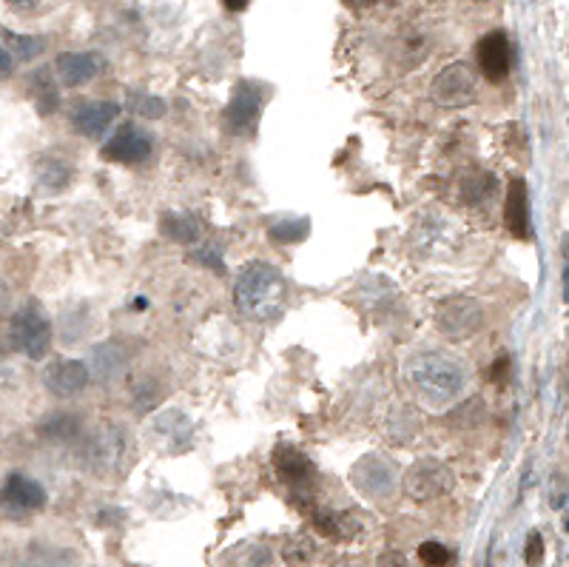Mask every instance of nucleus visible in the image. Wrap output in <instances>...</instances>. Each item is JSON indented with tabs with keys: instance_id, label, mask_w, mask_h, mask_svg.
Instances as JSON below:
<instances>
[{
	"instance_id": "1",
	"label": "nucleus",
	"mask_w": 569,
	"mask_h": 567,
	"mask_svg": "<svg viewBox=\"0 0 569 567\" xmlns=\"http://www.w3.org/2000/svg\"><path fill=\"white\" fill-rule=\"evenodd\" d=\"M404 379L419 402L444 411L464 394L467 368L444 351H419L404 360Z\"/></svg>"
},
{
	"instance_id": "2",
	"label": "nucleus",
	"mask_w": 569,
	"mask_h": 567,
	"mask_svg": "<svg viewBox=\"0 0 569 567\" xmlns=\"http://www.w3.org/2000/svg\"><path fill=\"white\" fill-rule=\"evenodd\" d=\"M288 297L285 277L271 263L254 260L239 271L234 285V303L251 320H274Z\"/></svg>"
},
{
	"instance_id": "3",
	"label": "nucleus",
	"mask_w": 569,
	"mask_h": 567,
	"mask_svg": "<svg viewBox=\"0 0 569 567\" xmlns=\"http://www.w3.org/2000/svg\"><path fill=\"white\" fill-rule=\"evenodd\" d=\"M9 340L15 351L26 354L29 360H46L49 345H52V322L43 314L37 303H26L15 311L9 322Z\"/></svg>"
},
{
	"instance_id": "4",
	"label": "nucleus",
	"mask_w": 569,
	"mask_h": 567,
	"mask_svg": "<svg viewBox=\"0 0 569 567\" xmlns=\"http://www.w3.org/2000/svg\"><path fill=\"white\" fill-rule=\"evenodd\" d=\"M46 502H49L46 488L26 473L12 471L0 485V511L15 522L40 513L46 508Z\"/></svg>"
},
{
	"instance_id": "5",
	"label": "nucleus",
	"mask_w": 569,
	"mask_h": 567,
	"mask_svg": "<svg viewBox=\"0 0 569 567\" xmlns=\"http://www.w3.org/2000/svg\"><path fill=\"white\" fill-rule=\"evenodd\" d=\"M402 485L404 493L413 502H433V499H441V496H447V493L453 491L456 476H453V471L444 462L433 459V456H424V459L413 462L407 468Z\"/></svg>"
},
{
	"instance_id": "6",
	"label": "nucleus",
	"mask_w": 569,
	"mask_h": 567,
	"mask_svg": "<svg viewBox=\"0 0 569 567\" xmlns=\"http://www.w3.org/2000/svg\"><path fill=\"white\" fill-rule=\"evenodd\" d=\"M436 328L447 340L464 342L476 337V331L484 322V311L473 297H450L436 308Z\"/></svg>"
},
{
	"instance_id": "7",
	"label": "nucleus",
	"mask_w": 569,
	"mask_h": 567,
	"mask_svg": "<svg viewBox=\"0 0 569 567\" xmlns=\"http://www.w3.org/2000/svg\"><path fill=\"white\" fill-rule=\"evenodd\" d=\"M262 103H265L262 86L254 80H239L234 95H231V103L225 109V129L237 137H251L257 132Z\"/></svg>"
},
{
	"instance_id": "8",
	"label": "nucleus",
	"mask_w": 569,
	"mask_h": 567,
	"mask_svg": "<svg viewBox=\"0 0 569 567\" xmlns=\"http://www.w3.org/2000/svg\"><path fill=\"white\" fill-rule=\"evenodd\" d=\"M430 97L439 103L441 109H464L473 103L476 97V75L467 63H450L444 66L433 86H430Z\"/></svg>"
},
{
	"instance_id": "9",
	"label": "nucleus",
	"mask_w": 569,
	"mask_h": 567,
	"mask_svg": "<svg viewBox=\"0 0 569 567\" xmlns=\"http://www.w3.org/2000/svg\"><path fill=\"white\" fill-rule=\"evenodd\" d=\"M271 459H274L279 479L291 491H296V496L311 499L313 488H316V465L311 462V456L294 448V445H279Z\"/></svg>"
},
{
	"instance_id": "10",
	"label": "nucleus",
	"mask_w": 569,
	"mask_h": 567,
	"mask_svg": "<svg viewBox=\"0 0 569 567\" xmlns=\"http://www.w3.org/2000/svg\"><path fill=\"white\" fill-rule=\"evenodd\" d=\"M92 382V371L89 365L72 357H57L46 368H43V385L46 391H52L60 399H72L83 394Z\"/></svg>"
},
{
	"instance_id": "11",
	"label": "nucleus",
	"mask_w": 569,
	"mask_h": 567,
	"mask_svg": "<svg viewBox=\"0 0 569 567\" xmlns=\"http://www.w3.org/2000/svg\"><path fill=\"white\" fill-rule=\"evenodd\" d=\"M126 454V431L103 425L97 428L89 442L83 445V459L92 471H114L120 468V459Z\"/></svg>"
},
{
	"instance_id": "12",
	"label": "nucleus",
	"mask_w": 569,
	"mask_h": 567,
	"mask_svg": "<svg viewBox=\"0 0 569 567\" xmlns=\"http://www.w3.org/2000/svg\"><path fill=\"white\" fill-rule=\"evenodd\" d=\"M476 60L481 75L487 77L490 83H501L504 77L510 75V60H513V49H510V38L507 32H487L484 38L478 40Z\"/></svg>"
},
{
	"instance_id": "13",
	"label": "nucleus",
	"mask_w": 569,
	"mask_h": 567,
	"mask_svg": "<svg viewBox=\"0 0 569 567\" xmlns=\"http://www.w3.org/2000/svg\"><path fill=\"white\" fill-rule=\"evenodd\" d=\"M154 149L151 137L146 132H140L137 126L126 123L123 129L111 134L103 146V157L111 163H143L148 160V154Z\"/></svg>"
},
{
	"instance_id": "14",
	"label": "nucleus",
	"mask_w": 569,
	"mask_h": 567,
	"mask_svg": "<svg viewBox=\"0 0 569 567\" xmlns=\"http://www.w3.org/2000/svg\"><path fill=\"white\" fill-rule=\"evenodd\" d=\"M353 485L368 496H387L396 485V471H393V462H387L385 456L370 454L365 459L356 462L353 468Z\"/></svg>"
},
{
	"instance_id": "15",
	"label": "nucleus",
	"mask_w": 569,
	"mask_h": 567,
	"mask_svg": "<svg viewBox=\"0 0 569 567\" xmlns=\"http://www.w3.org/2000/svg\"><path fill=\"white\" fill-rule=\"evenodd\" d=\"M106 72V57L97 52H63L57 57V75L66 86H83Z\"/></svg>"
},
{
	"instance_id": "16",
	"label": "nucleus",
	"mask_w": 569,
	"mask_h": 567,
	"mask_svg": "<svg viewBox=\"0 0 569 567\" xmlns=\"http://www.w3.org/2000/svg\"><path fill=\"white\" fill-rule=\"evenodd\" d=\"M117 114H120V106L111 103V100H80L74 106L72 123L80 134L97 137V134L106 132L111 123L117 120Z\"/></svg>"
},
{
	"instance_id": "17",
	"label": "nucleus",
	"mask_w": 569,
	"mask_h": 567,
	"mask_svg": "<svg viewBox=\"0 0 569 567\" xmlns=\"http://www.w3.org/2000/svg\"><path fill=\"white\" fill-rule=\"evenodd\" d=\"M504 223L510 228V234L518 240L530 237V189L521 177H515L507 189L504 200Z\"/></svg>"
},
{
	"instance_id": "18",
	"label": "nucleus",
	"mask_w": 569,
	"mask_h": 567,
	"mask_svg": "<svg viewBox=\"0 0 569 567\" xmlns=\"http://www.w3.org/2000/svg\"><path fill=\"white\" fill-rule=\"evenodd\" d=\"M126 362H129V354H126V345L120 342H103L92 351V371L100 382L120 377L126 371Z\"/></svg>"
},
{
	"instance_id": "19",
	"label": "nucleus",
	"mask_w": 569,
	"mask_h": 567,
	"mask_svg": "<svg viewBox=\"0 0 569 567\" xmlns=\"http://www.w3.org/2000/svg\"><path fill=\"white\" fill-rule=\"evenodd\" d=\"M160 228L171 243H180V246H191L202 237L200 217L191 211H166L160 220Z\"/></svg>"
},
{
	"instance_id": "20",
	"label": "nucleus",
	"mask_w": 569,
	"mask_h": 567,
	"mask_svg": "<svg viewBox=\"0 0 569 567\" xmlns=\"http://www.w3.org/2000/svg\"><path fill=\"white\" fill-rule=\"evenodd\" d=\"M316 530L322 533V536H328L333 542H350L362 525H359V519L353 516V513H345V511H319L316 513Z\"/></svg>"
},
{
	"instance_id": "21",
	"label": "nucleus",
	"mask_w": 569,
	"mask_h": 567,
	"mask_svg": "<svg viewBox=\"0 0 569 567\" xmlns=\"http://www.w3.org/2000/svg\"><path fill=\"white\" fill-rule=\"evenodd\" d=\"M496 191L498 183L490 171H467L459 183L461 200H464L467 206H481V203H487L490 197H496Z\"/></svg>"
},
{
	"instance_id": "22",
	"label": "nucleus",
	"mask_w": 569,
	"mask_h": 567,
	"mask_svg": "<svg viewBox=\"0 0 569 567\" xmlns=\"http://www.w3.org/2000/svg\"><path fill=\"white\" fill-rule=\"evenodd\" d=\"M72 174V166L66 160L55 157V154H46L37 163V183H40V189L46 191H63L72 183Z\"/></svg>"
},
{
	"instance_id": "23",
	"label": "nucleus",
	"mask_w": 569,
	"mask_h": 567,
	"mask_svg": "<svg viewBox=\"0 0 569 567\" xmlns=\"http://www.w3.org/2000/svg\"><path fill=\"white\" fill-rule=\"evenodd\" d=\"M32 95L40 114H55L60 106V89H57L55 77L49 69H37L32 75Z\"/></svg>"
},
{
	"instance_id": "24",
	"label": "nucleus",
	"mask_w": 569,
	"mask_h": 567,
	"mask_svg": "<svg viewBox=\"0 0 569 567\" xmlns=\"http://www.w3.org/2000/svg\"><path fill=\"white\" fill-rule=\"evenodd\" d=\"M0 43L6 46V52L12 55V60H35L46 52V40L35 38V35H18V32H9L3 29L0 32Z\"/></svg>"
},
{
	"instance_id": "25",
	"label": "nucleus",
	"mask_w": 569,
	"mask_h": 567,
	"mask_svg": "<svg viewBox=\"0 0 569 567\" xmlns=\"http://www.w3.org/2000/svg\"><path fill=\"white\" fill-rule=\"evenodd\" d=\"M43 436L60 439V442H72L80 434V416L74 414H52L43 422Z\"/></svg>"
},
{
	"instance_id": "26",
	"label": "nucleus",
	"mask_w": 569,
	"mask_h": 567,
	"mask_svg": "<svg viewBox=\"0 0 569 567\" xmlns=\"http://www.w3.org/2000/svg\"><path fill=\"white\" fill-rule=\"evenodd\" d=\"M126 103H129L131 112L140 114V117H146V120H160V117H166V112H168V106L163 97L146 95V92H129Z\"/></svg>"
},
{
	"instance_id": "27",
	"label": "nucleus",
	"mask_w": 569,
	"mask_h": 567,
	"mask_svg": "<svg viewBox=\"0 0 569 567\" xmlns=\"http://www.w3.org/2000/svg\"><path fill=\"white\" fill-rule=\"evenodd\" d=\"M308 220L305 217H291V220H276L274 226L268 228V234H271V240L274 243H282V246H291V243H299L305 234H308Z\"/></svg>"
},
{
	"instance_id": "28",
	"label": "nucleus",
	"mask_w": 569,
	"mask_h": 567,
	"mask_svg": "<svg viewBox=\"0 0 569 567\" xmlns=\"http://www.w3.org/2000/svg\"><path fill=\"white\" fill-rule=\"evenodd\" d=\"M23 567H74V559L69 550L57 548H35L29 553Z\"/></svg>"
},
{
	"instance_id": "29",
	"label": "nucleus",
	"mask_w": 569,
	"mask_h": 567,
	"mask_svg": "<svg viewBox=\"0 0 569 567\" xmlns=\"http://www.w3.org/2000/svg\"><path fill=\"white\" fill-rule=\"evenodd\" d=\"M419 562L424 567H447L453 562V553H450V548H444L441 542L430 539V542L419 545Z\"/></svg>"
},
{
	"instance_id": "30",
	"label": "nucleus",
	"mask_w": 569,
	"mask_h": 567,
	"mask_svg": "<svg viewBox=\"0 0 569 567\" xmlns=\"http://www.w3.org/2000/svg\"><path fill=\"white\" fill-rule=\"evenodd\" d=\"M15 12L20 15H29V18H37V15H46L49 9H55L57 0H6Z\"/></svg>"
},
{
	"instance_id": "31",
	"label": "nucleus",
	"mask_w": 569,
	"mask_h": 567,
	"mask_svg": "<svg viewBox=\"0 0 569 567\" xmlns=\"http://www.w3.org/2000/svg\"><path fill=\"white\" fill-rule=\"evenodd\" d=\"M544 539H541V533H530L527 536V545H524V562H527V567H538L541 562H544Z\"/></svg>"
},
{
	"instance_id": "32",
	"label": "nucleus",
	"mask_w": 569,
	"mask_h": 567,
	"mask_svg": "<svg viewBox=\"0 0 569 567\" xmlns=\"http://www.w3.org/2000/svg\"><path fill=\"white\" fill-rule=\"evenodd\" d=\"M311 553H313L311 542L302 539V536H299V539H291V542L285 545V559H288L291 565H296V562H308Z\"/></svg>"
},
{
	"instance_id": "33",
	"label": "nucleus",
	"mask_w": 569,
	"mask_h": 567,
	"mask_svg": "<svg viewBox=\"0 0 569 567\" xmlns=\"http://www.w3.org/2000/svg\"><path fill=\"white\" fill-rule=\"evenodd\" d=\"M194 263H211L217 271H222V257L220 251L214 246H205L202 251H194V257H191Z\"/></svg>"
},
{
	"instance_id": "34",
	"label": "nucleus",
	"mask_w": 569,
	"mask_h": 567,
	"mask_svg": "<svg viewBox=\"0 0 569 567\" xmlns=\"http://www.w3.org/2000/svg\"><path fill=\"white\" fill-rule=\"evenodd\" d=\"M379 567H410V562L404 559L402 553H396V550H387L379 556Z\"/></svg>"
},
{
	"instance_id": "35",
	"label": "nucleus",
	"mask_w": 569,
	"mask_h": 567,
	"mask_svg": "<svg viewBox=\"0 0 569 567\" xmlns=\"http://www.w3.org/2000/svg\"><path fill=\"white\" fill-rule=\"evenodd\" d=\"M12 72H15V60H12L9 52H6V46L0 43V80L12 77Z\"/></svg>"
},
{
	"instance_id": "36",
	"label": "nucleus",
	"mask_w": 569,
	"mask_h": 567,
	"mask_svg": "<svg viewBox=\"0 0 569 567\" xmlns=\"http://www.w3.org/2000/svg\"><path fill=\"white\" fill-rule=\"evenodd\" d=\"M507 368H510V357H507V354H498L496 368H493V379H496V382H504V377H507Z\"/></svg>"
},
{
	"instance_id": "37",
	"label": "nucleus",
	"mask_w": 569,
	"mask_h": 567,
	"mask_svg": "<svg viewBox=\"0 0 569 567\" xmlns=\"http://www.w3.org/2000/svg\"><path fill=\"white\" fill-rule=\"evenodd\" d=\"M220 3L228 12H245L251 6V0H220Z\"/></svg>"
},
{
	"instance_id": "38",
	"label": "nucleus",
	"mask_w": 569,
	"mask_h": 567,
	"mask_svg": "<svg viewBox=\"0 0 569 567\" xmlns=\"http://www.w3.org/2000/svg\"><path fill=\"white\" fill-rule=\"evenodd\" d=\"M350 6H356V9H365V6H373L376 0H348Z\"/></svg>"
},
{
	"instance_id": "39",
	"label": "nucleus",
	"mask_w": 569,
	"mask_h": 567,
	"mask_svg": "<svg viewBox=\"0 0 569 567\" xmlns=\"http://www.w3.org/2000/svg\"><path fill=\"white\" fill-rule=\"evenodd\" d=\"M339 567H356V565H339Z\"/></svg>"
},
{
	"instance_id": "40",
	"label": "nucleus",
	"mask_w": 569,
	"mask_h": 567,
	"mask_svg": "<svg viewBox=\"0 0 569 567\" xmlns=\"http://www.w3.org/2000/svg\"><path fill=\"white\" fill-rule=\"evenodd\" d=\"M478 3H487V0H478Z\"/></svg>"
}]
</instances>
